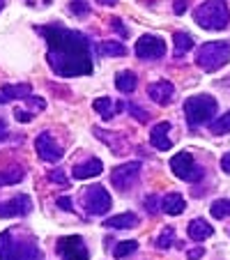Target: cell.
<instances>
[{
  "instance_id": "obj_1",
  "label": "cell",
  "mask_w": 230,
  "mask_h": 260,
  "mask_svg": "<svg viewBox=\"0 0 230 260\" xmlns=\"http://www.w3.org/2000/svg\"><path fill=\"white\" fill-rule=\"evenodd\" d=\"M37 32L44 35L49 44L51 69L58 76L72 79V76H88L92 74V55H90V42L79 30H69L64 25H40Z\"/></svg>"
},
{
  "instance_id": "obj_2",
  "label": "cell",
  "mask_w": 230,
  "mask_h": 260,
  "mask_svg": "<svg viewBox=\"0 0 230 260\" xmlns=\"http://www.w3.org/2000/svg\"><path fill=\"white\" fill-rule=\"evenodd\" d=\"M0 260H42V251L28 231L7 228L0 233Z\"/></svg>"
},
{
  "instance_id": "obj_3",
  "label": "cell",
  "mask_w": 230,
  "mask_h": 260,
  "mask_svg": "<svg viewBox=\"0 0 230 260\" xmlns=\"http://www.w3.org/2000/svg\"><path fill=\"white\" fill-rule=\"evenodd\" d=\"M193 21L205 30H225L230 25V10L225 0H205L193 10Z\"/></svg>"
},
{
  "instance_id": "obj_4",
  "label": "cell",
  "mask_w": 230,
  "mask_h": 260,
  "mask_svg": "<svg viewBox=\"0 0 230 260\" xmlns=\"http://www.w3.org/2000/svg\"><path fill=\"white\" fill-rule=\"evenodd\" d=\"M216 113V99L212 94H193L184 102V115L191 127L207 124Z\"/></svg>"
},
{
  "instance_id": "obj_5",
  "label": "cell",
  "mask_w": 230,
  "mask_h": 260,
  "mask_svg": "<svg viewBox=\"0 0 230 260\" xmlns=\"http://www.w3.org/2000/svg\"><path fill=\"white\" fill-rule=\"evenodd\" d=\"M228 60H230V46L225 42H207L196 53V64L203 72H216Z\"/></svg>"
},
{
  "instance_id": "obj_6",
  "label": "cell",
  "mask_w": 230,
  "mask_h": 260,
  "mask_svg": "<svg viewBox=\"0 0 230 260\" xmlns=\"http://www.w3.org/2000/svg\"><path fill=\"white\" fill-rule=\"evenodd\" d=\"M81 205L85 207L88 214L102 216L111 210L113 201H111V193L106 191V187H102V184H92V187H88L83 193H81Z\"/></svg>"
},
{
  "instance_id": "obj_7",
  "label": "cell",
  "mask_w": 230,
  "mask_h": 260,
  "mask_svg": "<svg viewBox=\"0 0 230 260\" xmlns=\"http://www.w3.org/2000/svg\"><path fill=\"white\" fill-rule=\"evenodd\" d=\"M171 171L184 182H198V180H203V175H205V171L193 161V157H191L189 152L173 154L171 157Z\"/></svg>"
},
{
  "instance_id": "obj_8",
  "label": "cell",
  "mask_w": 230,
  "mask_h": 260,
  "mask_svg": "<svg viewBox=\"0 0 230 260\" xmlns=\"http://www.w3.org/2000/svg\"><path fill=\"white\" fill-rule=\"evenodd\" d=\"M138 175H141V164H138V161L122 164V166L113 168L111 184L115 189H120V191H127V189H132L134 184L138 182Z\"/></svg>"
},
{
  "instance_id": "obj_9",
  "label": "cell",
  "mask_w": 230,
  "mask_h": 260,
  "mask_svg": "<svg viewBox=\"0 0 230 260\" xmlns=\"http://www.w3.org/2000/svg\"><path fill=\"white\" fill-rule=\"evenodd\" d=\"M58 253L62 260H88V246L81 235H67L58 240Z\"/></svg>"
},
{
  "instance_id": "obj_10",
  "label": "cell",
  "mask_w": 230,
  "mask_h": 260,
  "mask_svg": "<svg viewBox=\"0 0 230 260\" xmlns=\"http://www.w3.org/2000/svg\"><path fill=\"white\" fill-rule=\"evenodd\" d=\"M136 55L141 60H157L166 53V42L157 35H143L141 40L136 42Z\"/></svg>"
},
{
  "instance_id": "obj_11",
  "label": "cell",
  "mask_w": 230,
  "mask_h": 260,
  "mask_svg": "<svg viewBox=\"0 0 230 260\" xmlns=\"http://www.w3.org/2000/svg\"><path fill=\"white\" fill-rule=\"evenodd\" d=\"M35 150H37V154H40L44 161L49 164H55L62 159V147L55 143V138L51 136V132H42L40 136H37V141H35Z\"/></svg>"
},
{
  "instance_id": "obj_12",
  "label": "cell",
  "mask_w": 230,
  "mask_h": 260,
  "mask_svg": "<svg viewBox=\"0 0 230 260\" xmlns=\"http://www.w3.org/2000/svg\"><path fill=\"white\" fill-rule=\"evenodd\" d=\"M32 210V198L25 196V193H19V196L10 198V201L0 203V216L3 219H12V216H23Z\"/></svg>"
},
{
  "instance_id": "obj_13",
  "label": "cell",
  "mask_w": 230,
  "mask_h": 260,
  "mask_svg": "<svg viewBox=\"0 0 230 260\" xmlns=\"http://www.w3.org/2000/svg\"><path fill=\"white\" fill-rule=\"evenodd\" d=\"M147 94H150V99L154 104H159V106H168V104L173 102V94H175V85H173L171 81L161 79V81H157V83L147 85Z\"/></svg>"
},
{
  "instance_id": "obj_14",
  "label": "cell",
  "mask_w": 230,
  "mask_h": 260,
  "mask_svg": "<svg viewBox=\"0 0 230 260\" xmlns=\"http://www.w3.org/2000/svg\"><path fill=\"white\" fill-rule=\"evenodd\" d=\"M168 129H171V124L168 122H159V124L152 127V134H150L152 147H157V150H171L173 141L168 138Z\"/></svg>"
},
{
  "instance_id": "obj_15",
  "label": "cell",
  "mask_w": 230,
  "mask_h": 260,
  "mask_svg": "<svg viewBox=\"0 0 230 260\" xmlns=\"http://www.w3.org/2000/svg\"><path fill=\"white\" fill-rule=\"evenodd\" d=\"M74 177L76 180H88V177H94V175H102L104 173V164L99 159H88V161H81L74 166Z\"/></svg>"
},
{
  "instance_id": "obj_16",
  "label": "cell",
  "mask_w": 230,
  "mask_h": 260,
  "mask_svg": "<svg viewBox=\"0 0 230 260\" xmlns=\"http://www.w3.org/2000/svg\"><path fill=\"white\" fill-rule=\"evenodd\" d=\"M32 97V88L28 83H19V85H5L0 90V104H7L12 99H28Z\"/></svg>"
},
{
  "instance_id": "obj_17",
  "label": "cell",
  "mask_w": 230,
  "mask_h": 260,
  "mask_svg": "<svg viewBox=\"0 0 230 260\" xmlns=\"http://www.w3.org/2000/svg\"><path fill=\"white\" fill-rule=\"evenodd\" d=\"M184 207H186V203H184L182 193H166V196L161 198V212H166V214H171V216L182 214Z\"/></svg>"
},
{
  "instance_id": "obj_18",
  "label": "cell",
  "mask_w": 230,
  "mask_h": 260,
  "mask_svg": "<svg viewBox=\"0 0 230 260\" xmlns=\"http://www.w3.org/2000/svg\"><path fill=\"white\" fill-rule=\"evenodd\" d=\"M186 233H189L191 240H196V242H203L207 240V237H212V233H214V228L207 223L205 219H193L189 223V228H186Z\"/></svg>"
},
{
  "instance_id": "obj_19",
  "label": "cell",
  "mask_w": 230,
  "mask_h": 260,
  "mask_svg": "<svg viewBox=\"0 0 230 260\" xmlns=\"http://www.w3.org/2000/svg\"><path fill=\"white\" fill-rule=\"evenodd\" d=\"M92 108L97 111V113H102L104 120H111L113 115H115L113 113V108H115V111H122L124 104H113L111 97H99V99H94L92 102Z\"/></svg>"
},
{
  "instance_id": "obj_20",
  "label": "cell",
  "mask_w": 230,
  "mask_h": 260,
  "mask_svg": "<svg viewBox=\"0 0 230 260\" xmlns=\"http://www.w3.org/2000/svg\"><path fill=\"white\" fill-rule=\"evenodd\" d=\"M106 228H134L138 226V216L134 212H124V214H118V216H111V219L104 221Z\"/></svg>"
},
{
  "instance_id": "obj_21",
  "label": "cell",
  "mask_w": 230,
  "mask_h": 260,
  "mask_svg": "<svg viewBox=\"0 0 230 260\" xmlns=\"http://www.w3.org/2000/svg\"><path fill=\"white\" fill-rule=\"evenodd\" d=\"M115 85H118V90H120V92H124V94L134 92V90H136V85H138L136 74H134V72H120L118 76H115Z\"/></svg>"
},
{
  "instance_id": "obj_22",
  "label": "cell",
  "mask_w": 230,
  "mask_h": 260,
  "mask_svg": "<svg viewBox=\"0 0 230 260\" xmlns=\"http://www.w3.org/2000/svg\"><path fill=\"white\" fill-rule=\"evenodd\" d=\"M173 42H175V58H182L184 53H189L193 49V37L189 32H175Z\"/></svg>"
},
{
  "instance_id": "obj_23",
  "label": "cell",
  "mask_w": 230,
  "mask_h": 260,
  "mask_svg": "<svg viewBox=\"0 0 230 260\" xmlns=\"http://www.w3.org/2000/svg\"><path fill=\"white\" fill-rule=\"evenodd\" d=\"M212 216L214 219H225V216H230V198H221V201H214L210 207Z\"/></svg>"
},
{
  "instance_id": "obj_24",
  "label": "cell",
  "mask_w": 230,
  "mask_h": 260,
  "mask_svg": "<svg viewBox=\"0 0 230 260\" xmlns=\"http://www.w3.org/2000/svg\"><path fill=\"white\" fill-rule=\"evenodd\" d=\"M210 129H212V134H216V136H223V134H230V111L228 113H223L216 122H212L210 124Z\"/></svg>"
},
{
  "instance_id": "obj_25",
  "label": "cell",
  "mask_w": 230,
  "mask_h": 260,
  "mask_svg": "<svg viewBox=\"0 0 230 260\" xmlns=\"http://www.w3.org/2000/svg\"><path fill=\"white\" fill-rule=\"evenodd\" d=\"M99 51L106 55H118V58L120 55H127V46L120 44V42H106V44L99 46Z\"/></svg>"
},
{
  "instance_id": "obj_26",
  "label": "cell",
  "mask_w": 230,
  "mask_h": 260,
  "mask_svg": "<svg viewBox=\"0 0 230 260\" xmlns=\"http://www.w3.org/2000/svg\"><path fill=\"white\" fill-rule=\"evenodd\" d=\"M21 177H23V171H21V168H10V171L0 173V187H5V184H16Z\"/></svg>"
},
{
  "instance_id": "obj_27",
  "label": "cell",
  "mask_w": 230,
  "mask_h": 260,
  "mask_svg": "<svg viewBox=\"0 0 230 260\" xmlns=\"http://www.w3.org/2000/svg\"><path fill=\"white\" fill-rule=\"evenodd\" d=\"M136 249H138V242L136 240H127V242H120L113 253H115V258H124V255H132Z\"/></svg>"
},
{
  "instance_id": "obj_28",
  "label": "cell",
  "mask_w": 230,
  "mask_h": 260,
  "mask_svg": "<svg viewBox=\"0 0 230 260\" xmlns=\"http://www.w3.org/2000/svg\"><path fill=\"white\" fill-rule=\"evenodd\" d=\"M69 12H72V14H76V16H85L90 12V3H88V0H72Z\"/></svg>"
},
{
  "instance_id": "obj_29",
  "label": "cell",
  "mask_w": 230,
  "mask_h": 260,
  "mask_svg": "<svg viewBox=\"0 0 230 260\" xmlns=\"http://www.w3.org/2000/svg\"><path fill=\"white\" fill-rule=\"evenodd\" d=\"M173 240H175V233H173V228H166V231H163L161 235L157 237V249H168V246L173 244Z\"/></svg>"
},
{
  "instance_id": "obj_30",
  "label": "cell",
  "mask_w": 230,
  "mask_h": 260,
  "mask_svg": "<svg viewBox=\"0 0 230 260\" xmlns=\"http://www.w3.org/2000/svg\"><path fill=\"white\" fill-rule=\"evenodd\" d=\"M124 108H127L129 113H132L134 118L138 120V122H147V118H150V113H145V111H141V108H138L136 104H132V102H129V104H124Z\"/></svg>"
},
{
  "instance_id": "obj_31",
  "label": "cell",
  "mask_w": 230,
  "mask_h": 260,
  "mask_svg": "<svg viewBox=\"0 0 230 260\" xmlns=\"http://www.w3.org/2000/svg\"><path fill=\"white\" fill-rule=\"evenodd\" d=\"M157 203H161V198H157V196H147V198H145V210L150 212V214H157V212L161 210V207H159Z\"/></svg>"
},
{
  "instance_id": "obj_32",
  "label": "cell",
  "mask_w": 230,
  "mask_h": 260,
  "mask_svg": "<svg viewBox=\"0 0 230 260\" xmlns=\"http://www.w3.org/2000/svg\"><path fill=\"white\" fill-rule=\"evenodd\" d=\"M49 180H51V182H58V184H62V187L67 184V177L62 175V171H60V168H55V171L49 173Z\"/></svg>"
},
{
  "instance_id": "obj_33",
  "label": "cell",
  "mask_w": 230,
  "mask_h": 260,
  "mask_svg": "<svg viewBox=\"0 0 230 260\" xmlns=\"http://www.w3.org/2000/svg\"><path fill=\"white\" fill-rule=\"evenodd\" d=\"M111 25H113V28H115V30H118V32L122 35V37H129V30L124 28V25H122V21H120V19H111Z\"/></svg>"
},
{
  "instance_id": "obj_34",
  "label": "cell",
  "mask_w": 230,
  "mask_h": 260,
  "mask_svg": "<svg viewBox=\"0 0 230 260\" xmlns=\"http://www.w3.org/2000/svg\"><path fill=\"white\" fill-rule=\"evenodd\" d=\"M14 118L19 120V122H30V120H32V113H30V111H16Z\"/></svg>"
},
{
  "instance_id": "obj_35",
  "label": "cell",
  "mask_w": 230,
  "mask_h": 260,
  "mask_svg": "<svg viewBox=\"0 0 230 260\" xmlns=\"http://www.w3.org/2000/svg\"><path fill=\"white\" fill-rule=\"evenodd\" d=\"M173 12H175L177 16L184 14V12H186V0H175V5H173Z\"/></svg>"
},
{
  "instance_id": "obj_36",
  "label": "cell",
  "mask_w": 230,
  "mask_h": 260,
  "mask_svg": "<svg viewBox=\"0 0 230 260\" xmlns=\"http://www.w3.org/2000/svg\"><path fill=\"white\" fill-rule=\"evenodd\" d=\"M221 168H223V173L230 175V152H225L223 157H221Z\"/></svg>"
},
{
  "instance_id": "obj_37",
  "label": "cell",
  "mask_w": 230,
  "mask_h": 260,
  "mask_svg": "<svg viewBox=\"0 0 230 260\" xmlns=\"http://www.w3.org/2000/svg\"><path fill=\"white\" fill-rule=\"evenodd\" d=\"M58 205H60V210H64V212L72 210V201H69V198H58Z\"/></svg>"
},
{
  "instance_id": "obj_38",
  "label": "cell",
  "mask_w": 230,
  "mask_h": 260,
  "mask_svg": "<svg viewBox=\"0 0 230 260\" xmlns=\"http://www.w3.org/2000/svg\"><path fill=\"white\" fill-rule=\"evenodd\" d=\"M198 258H203V249H193V251H189V260H198Z\"/></svg>"
},
{
  "instance_id": "obj_39",
  "label": "cell",
  "mask_w": 230,
  "mask_h": 260,
  "mask_svg": "<svg viewBox=\"0 0 230 260\" xmlns=\"http://www.w3.org/2000/svg\"><path fill=\"white\" fill-rule=\"evenodd\" d=\"M5 136V120H0V138Z\"/></svg>"
},
{
  "instance_id": "obj_40",
  "label": "cell",
  "mask_w": 230,
  "mask_h": 260,
  "mask_svg": "<svg viewBox=\"0 0 230 260\" xmlns=\"http://www.w3.org/2000/svg\"><path fill=\"white\" fill-rule=\"evenodd\" d=\"M102 5H118V0H102Z\"/></svg>"
},
{
  "instance_id": "obj_41",
  "label": "cell",
  "mask_w": 230,
  "mask_h": 260,
  "mask_svg": "<svg viewBox=\"0 0 230 260\" xmlns=\"http://www.w3.org/2000/svg\"><path fill=\"white\" fill-rule=\"evenodd\" d=\"M0 10H3V0H0Z\"/></svg>"
}]
</instances>
